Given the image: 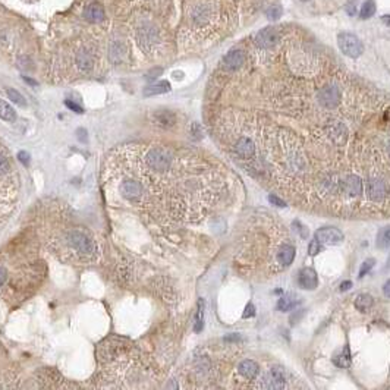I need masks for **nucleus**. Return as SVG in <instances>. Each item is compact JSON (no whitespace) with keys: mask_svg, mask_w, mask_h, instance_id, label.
Wrapping results in <instances>:
<instances>
[{"mask_svg":"<svg viewBox=\"0 0 390 390\" xmlns=\"http://www.w3.org/2000/svg\"><path fill=\"white\" fill-rule=\"evenodd\" d=\"M244 62H245V53H244L242 50L236 49V50H230V52L224 56V59H223V66H224V69L233 72V71H238V69L244 65Z\"/></svg>","mask_w":390,"mask_h":390,"instance_id":"0eeeda50","label":"nucleus"},{"mask_svg":"<svg viewBox=\"0 0 390 390\" xmlns=\"http://www.w3.org/2000/svg\"><path fill=\"white\" fill-rule=\"evenodd\" d=\"M342 100V93L339 90L337 85L334 84H329V85H324L320 93H318V101L323 107L326 109H334L339 106Z\"/></svg>","mask_w":390,"mask_h":390,"instance_id":"7ed1b4c3","label":"nucleus"},{"mask_svg":"<svg viewBox=\"0 0 390 390\" xmlns=\"http://www.w3.org/2000/svg\"><path fill=\"white\" fill-rule=\"evenodd\" d=\"M6 279H7V270L3 269V267H0V286H3V283L6 282Z\"/></svg>","mask_w":390,"mask_h":390,"instance_id":"a19ab883","label":"nucleus"},{"mask_svg":"<svg viewBox=\"0 0 390 390\" xmlns=\"http://www.w3.org/2000/svg\"><path fill=\"white\" fill-rule=\"evenodd\" d=\"M377 247L382 250L390 248V226L383 227L377 235Z\"/></svg>","mask_w":390,"mask_h":390,"instance_id":"a878e982","label":"nucleus"},{"mask_svg":"<svg viewBox=\"0 0 390 390\" xmlns=\"http://www.w3.org/2000/svg\"><path fill=\"white\" fill-rule=\"evenodd\" d=\"M191 137H193V139H195V141H198V139L202 138V129H201V125L198 122H194L191 125Z\"/></svg>","mask_w":390,"mask_h":390,"instance_id":"7c9ffc66","label":"nucleus"},{"mask_svg":"<svg viewBox=\"0 0 390 390\" xmlns=\"http://www.w3.org/2000/svg\"><path fill=\"white\" fill-rule=\"evenodd\" d=\"M162 74V69L160 68H156V69H153V71H150L148 74H147V80H154V78H157L159 75Z\"/></svg>","mask_w":390,"mask_h":390,"instance_id":"58836bf2","label":"nucleus"},{"mask_svg":"<svg viewBox=\"0 0 390 390\" xmlns=\"http://www.w3.org/2000/svg\"><path fill=\"white\" fill-rule=\"evenodd\" d=\"M0 117L6 122H15L16 119V111L15 109L4 100L0 98Z\"/></svg>","mask_w":390,"mask_h":390,"instance_id":"412c9836","label":"nucleus"},{"mask_svg":"<svg viewBox=\"0 0 390 390\" xmlns=\"http://www.w3.org/2000/svg\"><path fill=\"white\" fill-rule=\"evenodd\" d=\"M24 81H27L29 85H37V83L34 81V80H31V78H28V77H24Z\"/></svg>","mask_w":390,"mask_h":390,"instance_id":"49530a36","label":"nucleus"},{"mask_svg":"<svg viewBox=\"0 0 390 390\" xmlns=\"http://www.w3.org/2000/svg\"><path fill=\"white\" fill-rule=\"evenodd\" d=\"M147 163H148V166L151 169H154L157 172H163V170H166V169L170 167L172 157H170L169 153H166L162 148H153L147 154Z\"/></svg>","mask_w":390,"mask_h":390,"instance_id":"f03ea898","label":"nucleus"},{"mask_svg":"<svg viewBox=\"0 0 390 390\" xmlns=\"http://www.w3.org/2000/svg\"><path fill=\"white\" fill-rule=\"evenodd\" d=\"M235 151L238 153L239 157L242 159H250L252 154H254V144L250 138L247 137H242L238 139L236 145H235Z\"/></svg>","mask_w":390,"mask_h":390,"instance_id":"4468645a","label":"nucleus"},{"mask_svg":"<svg viewBox=\"0 0 390 390\" xmlns=\"http://www.w3.org/2000/svg\"><path fill=\"white\" fill-rule=\"evenodd\" d=\"M269 201H270L273 205H276V207H286V202H285L282 198H279L278 195L270 194L269 195Z\"/></svg>","mask_w":390,"mask_h":390,"instance_id":"72a5a7b5","label":"nucleus"},{"mask_svg":"<svg viewBox=\"0 0 390 390\" xmlns=\"http://www.w3.org/2000/svg\"><path fill=\"white\" fill-rule=\"evenodd\" d=\"M373 306V298L368 293H360L355 299V308L365 312Z\"/></svg>","mask_w":390,"mask_h":390,"instance_id":"5701e85b","label":"nucleus"},{"mask_svg":"<svg viewBox=\"0 0 390 390\" xmlns=\"http://www.w3.org/2000/svg\"><path fill=\"white\" fill-rule=\"evenodd\" d=\"M346 10H348V15L354 16L357 13V0H351L348 4H346Z\"/></svg>","mask_w":390,"mask_h":390,"instance_id":"c9c22d12","label":"nucleus"},{"mask_svg":"<svg viewBox=\"0 0 390 390\" xmlns=\"http://www.w3.org/2000/svg\"><path fill=\"white\" fill-rule=\"evenodd\" d=\"M390 269V255L389 258H388V264H386V270H389Z\"/></svg>","mask_w":390,"mask_h":390,"instance_id":"de8ad7c7","label":"nucleus"},{"mask_svg":"<svg viewBox=\"0 0 390 390\" xmlns=\"http://www.w3.org/2000/svg\"><path fill=\"white\" fill-rule=\"evenodd\" d=\"M367 195L371 201H382L389 194V185L382 179H370L365 185Z\"/></svg>","mask_w":390,"mask_h":390,"instance_id":"423d86ee","label":"nucleus"},{"mask_svg":"<svg viewBox=\"0 0 390 390\" xmlns=\"http://www.w3.org/2000/svg\"><path fill=\"white\" fill-rule=\"evenodd\" d=\"M6 93H7L9 98H10V101H13L15 104H18V106H27V101H25L24 96L19 91H16L15 88H7Z\"/></svg>","mask_w":390,"mask_h":390,"instance_id":"cd10ccee","label":"nucleus"},{"mask_svg":"<svg viewBox=\"0 0 390 390\" xmlns=\"http://www.w3.org/2000/svg\"><path fill=\"white\" fill-rule=\"evenodd\" d=\"M77 65L81 71L84 72H90L93 69V57L87 50H81L77 55Z\"/></svg>","mask_w":390,"mask_h":390,"instance_id":"6ab92c4d","label":"nucleus"},{"mask_svg":"<svg viewBox=\"0 0 390 390\" xmlns=\"http://www.w3.org/2000/svg\"><path fill=\"white\" fill-rule=\"evenodd\" d=\"M320 251H321V245L317 239H314L308 247V252H309V255H317Z\"/></svg>","mask_w":390,"mask_h":390,"instance_id":"2f4dec72","label":"nucleus"},{"mask_svg":"<svg viewBox=\"0 0 390 390\" xmlns=\"http://www.w3.org/2000/svg\"><path fill=\"white\" fill-rule=\"evenodd\" d=\"M153 119L154 122L159 125V126H163V128H170L175 125L176 122V116L173 111L170 110H166V109H160V110H156L153 113Z\"/></svg>","mask_w":390,"mask_h":390,"instance_id":"9b49d317","label":"nucleus"},{"mask_svg":"<svg viewBox=\"0 0 390 390\" xmlns=\"http://www.w3.org/2000/svg\"><path fill=\"white\" fill-rule=\"evenodd\" d=\"M342 187H343V191L345 193H348L349 195H358L362 193V188H364V185H362V181L358 178V176H348V178H345L343 179V182H342Z\"/></svg>","mask_w":390,"mask_h":390,"instance_id":"f8f14e48","label":"nucleus"},{"mask_svg":"<svg viewBox=\"0 0 390 390\" xmlns=\"http://www.w3.org/2000/svg\"><path fill=\"white\" fill-rule=\"evenodd\" d=\"M333 362H334L337 367H340V368H346V367H349V364H351V352H349V346H345V349H343L337 357H334Z\"/></svg>","mask_w":390,"mask_h":390,"instance_id":"b1692460","label":"nucleus"},{"mask_svg":"<svg viewBox=\"0 0 390 390\" xmlns=\"http://www.w3.org/2000/svg\"><path fill=\"white\" fill-rule=\"evenodd\" d=\"M9 170H10V165H9L7 159L3 154H0V175H4Z\"/></svg>","mask_w":390,"mask_h":390,"instance_id":"473e14b6","label":"nucleus"},{"mask_svg":"<svg viewBox=\"0 0 390 390\" xmlns=\"http://www.w3.org/2000/svg\"><path fill=\"white\" fill-rule=\"evenodd\" d=\"M337 44H339L340 52L351 59L360 57L364 52V46L361 40L355 34H351V32H340L337 35Z\"/></svg>","mask_w":390,"mask_h":390,"instance_id":"f257e3e1","label":"nucleus"},{"mask_svg":"<svg viewBox=\"0 0 390 390\" xmlns=\"http://www.w3.org/2000/svg\"><path fill=\"white\" fill-rule=\"evenodd\" d=\"M382 21L388 25V27H390V15H385V16H382Z\"/></svg>","mask_w":390,"mask_h":390,"instance_id":"a18cd8bd","label":"nucleus"},{"mask_svg":"<svg viewBox=\"0 0 390 390\" xmlns=\"http://www.w3.org/2000/svg\"><path fill=\"white\" fill-rule=\"evenodd\" d=\"M298 302H299V301L296 299V296L292 295V293L283 295V296L279 299V302H278V309H279V311H289V309H292V308L296 306Z\"/></svg>","mask_w":390,"mask_h":390,"instance_id":"4be33fe9","label":"nucleus"},{"mask_svg":"<svg viewBox=\"0 0 390 390\" xmlns=\"http://www.w3.org/2000/svg\"><path fill=\"white\" fill-rule=\"evenodd\" d=\"M68 241H69V244H71L74 248H77L78 251H81V252H84V254H91V252L94 251V244H93V241H91L87 235H84V233H81V232H78V230H72V232H69V235H68Z\"/></svg>","mask_w":390,"mask_h":390,"instance_id":"39448f33","label":"nucleus"},{"mask_svg":"<svg viewBox=\"0 0 390 390\" xmlns=\"http://www.w3.org/2000/svg\"><path fill=\"white\" fill-rule=\"evenodd\" d=\"M255 315V308H254V305L252 304H248L247 306H245V311H244V318H248V317H254Z\"/></svg>","mask_w":390,"mask_h":390,"instance_id":"f704fd0d","label":"nucleus"},{"mask_svg":"<svg viewBox=\"0 0 390 390\" xmlns=\"http://www.w3.org/2000/svg\"><path fill=\"white\" fill-rule=\"evenodd\" d=\"M258 370H260L258 368V364L255 361H252V360H245L238 367L239 374L244 376L245 379H250V380L255 379V376L258 374Z\"/></svg>","mask_w":390,"mask_h":390,"instance_id":"2eb2a0df","label":"nucleus"},{"mask_svg":"<svg viewBox=\"0 0 390 390\" xmlns=\"http://www.w3.org/2000/svg\"><path fill=\"white\" fill-rule=\"evenodd\" d=\"M295 258V248L291 245H285L278 252V261L283 266H289Z\"/></svg>","mask_w":390,"mask_h":390,"instance_id":"aec40b11","label":"nucleus"},{"mask_svg":"<svg viewBox=\"0 0 390 390\" xmlns=\"http://www.w3.org/2000/svg\"><path fill=\"white\" fill-rule=\"evenodd\" d=\"M170 91V84L167 81H159L154 84H150L144 88L142 94L144 97H151V96H159V94H165Z\"/></svg>","mask_w":390,"mask_h":390,"instance_id":"dca6fc26","label":"nucleus"},{"mask_svg":"<svg viewBox=\"0 0 390 390\" xmlns=\"http://www.w3.org/2000/svg\"><path fill=\"white\" fill-rule=\"evenodd\" d=\"M78 138H80L83 142H87V131H85V129H80V131H78Z\"/></svg>","mask_w":390,"mask_h":390,"instance_id":"79ce46f5","label":"nucleus"},{"mask_svg":"<svg viewBox=\"0 0 390 390\" xmlns=\"http://www.w3.org/2000/svg\"><path fill=\"white\" fill-rule=\"evenodd\" d=\"M109 57L113 63H122L126 60L128 57V47L125 43L122 41H114L111 43L110 46V50H109Z\"/></svg>","mask_w":390,"mask_h":390,"instance_id":"9d476101","label":"nucleus"},{"mask_svg":"<svg viewBox=\"0 0 390 390\" xmlns=\"http://www.w3.org/2000/svg\"><path fill=\"white\" fill-rule=\"evenodd\" d=\"M383 292H385V295H386L388 298H390V279L385 283V286H383Z\"/></svg>","mask_w":390,"mask_h":390,"instance_id":"c03bdc74","label":"nucleus"},{"mask_svg":"<svg viewBox=\"0 0 390 390\" xmlns=\"http://www.w3.org/2000/svg\"><path fill=\"white\" fill-rule=\"evenodd\" d=\"M18 159H19V162L24 163L25 166L29 163V154H28L27 151H19V153H18Z\"/></svg>","mask_w":390,"mask_h":390,"instance_id":"4c0bfd02","label":"nucleus"},{"mask_svg":"<svg viewBox=\"0 0 390 390\" xmlns=\"http://www.w3.org/2000/svg\"><path fill=\"white\" fill-rule=\"evenodd\" d=\"M298 285L302 289L312 291L318 286V278L317 273L312 269H302L298 275Z\"/></svg>","mask_w":390,"mask_h":390,"instance_id":"6e6552de","label":"nucleus"},{"mask_svg":"<svg viewBox=\"0 0 390 390\" xmlns=\"http://www.w3.org/2000/svg\"><path fill=\"white\" fill-rule=\"evenodd\" d=\"M374 264H376V260L374 258H368V260H365L364 263H362V266H361V269H360V279H362L373 267H374Z\"/></svg>","mask_w":390,"mask_h":390,"instance_id":"c85d7f7f","label":"nucleus"},{"mask_svg":"<svg viewBox=\"0 0 390 390\" xmlns=\"http://www.w3.org/2000/svg\"><path fill=\"white\" fill-rule=\"evenodd\" d=\"M84 15L90 22H101L104 19V9L100 3H90L85 7Z\"/></svg>","mask_w":390,"mask_h":390,"instance_id":"f3484780","label":"nucleus"},{"mask_svg":"<svg viewBox=\"0 0 390 390\" xmlns=\"http://www.w3.org/2000/svg\"><path fill=\"white\" fill-rule=\"evenodd\" d=\"M282 16V7L280 6H272L269 10H267V18L269 21H278L279 18Z\"/></svg>","mask_w":390,"mask_h":390,"instance_id":"c756f323","label":"nucleus"},{"mask_svg":"<svg viewBox=\"0 0 390 390\" xmlns=\"http://www.w3.org/2000/svg\"><path fill=\"white\" fill-rule=\"evenodd\" d=\"M269 382H270L269 388H272V389H283L285 385H286L285 371L280 367H273L272 371H270V380Z\"/></svg>","mask_w":390,"mask_h":390,"instance_id":"a211bd4d","label":"nucleus"},{"mask_svg":"<svg viewBox=\"0 0 390 390\" xmlns=\"http://www.w3.org/2000/svg\"><path fill=\"white\" fill-rule=\"evenodd\" d=\"M301 1H308V0H301Z\"/></svg>","mask_w":390,"mask_h":390,"instance_id":"8fccbe9b","label":"nucleus"},{"mask_svg":"<svg viewBox=\"0 0 390 390\" xmlns=\"http://www.w3.org/2000/svg\"><path fill=\"white\" fill-rule=\"evenodd\" d=\"M239 340H241V336L238 333H233L224 337V342H239Z\"/></svg>","mask_w":390,"mask_h":390,"instance_id":"ea45409f","label":"nucleus"},{"mask_svg":"<svg viewBox=\"0 0 390 390\" xmlns=\"http://www.w3.org/2000/svg\"><path fill=\"white\" fill-rule=\"evenodd\" d=\"M374 13H376V3H374V0H367V1L362 4L361 10H360V16H361V19H368V18H371Z\"/></svg>","mask_w":390,"mask_h":390,"instance_id":"bb28decb","label":"nucleus"},{"mask_svg":"<svg viewBox=\"0 0 390 390\" xmlns=\"http://www.w3.org/2000/svg\"><path fill=\"white\" fill-rule=\"evenodd\" d=\"M315 239L324 245H339L343 241V233L337 227H321L315 232Z\"/></svg>","mask_w":390,"mask_h":390,"instance_id":"20e7f679","label":"nucleus"},{"mask_svg":"<svg viewBox=\"0 0 390 390\" xmlns=\"http://www.w3.org/2000/svg\"><path fill=\"white\" fill-rule=\"evenodd\" d=\"M141 185L137 182V181H123L122 185H120V193L123 194V196H126L128 199H137L139 198L141 195Z\"/></svg>","mask_w":390,"mask_h":390,"instance_id":"ddd939ff","label":"nucleus"},{"mask_svg":"<svg viewBox=\"0 0 390 390\" xmlns=\"http://www.w3.org/2000/svg\"><path fill=\"white\" fill-rule=\"evenodd\" d=\"M388 151H389V156H390V142H389V147H388Z\"/></svg>","mask_w":390,"mask_h":390,"instance_id":"09e8293b","label":"nucleus"},{"mask_svg":"<svg viewBox=\"0 0 390 390\" xmlns=\"http://www.w3.org/2000/svg\"><path fill=\"white\" fill-rule=\"evenodd\" d=\"M204 329V301L199 299L198 302V309L195 314V323H194V332L199 333Z\"/></svg>","mask_w":390,"mask_h":390,"instance_id":"393cba45","label":"nucleus"},{"mask_svg":"<svg viewBox=\"0 0 390 390\" xmlns=\"http://www.w3.org/2000/svg\"><path fill=\"white\" fill-rule=\"evenodd\" d=\"M65 104H66L69 109H72L75 113H83V111H84L81 106H78L77 103H74V101H71V100H66V101H65Z\"/></svg>","mask_w":390,"mask_h":390,"instance_id":"e433bc0d","label":"nucleus"},{"mask_svg":"<svg viewBox=\"0 0 390 390\" xmlns=\"http://www.w3.org/2000/svg\"><path fill=\"white\" fill-rule=\"evenodd\" d=\"M276 40H278V34L275 31V28L272 27H267V28H263L257 37H255V43L260 49H270L276 44Z\"/></svg>","mask_w":390,"mask_h":390,"instance_id":"1a4fd4ad","label":"nucleus"},{"mask_svg":"<svg viewBox=\"0 0 390 390\" xmlns=\"http://www.w3.org/2000/svg\"><path fill=\"white\" fill-rule=\"evenodd\" d=\"M351 288H352V282H349V280H346V282H343V283L340 285V291H342V292L349 291Z\"/></svg>","mask_w":390,"mask_h":390,"instance_id":"37998d69","label":"nucleus"}]
</instances>
